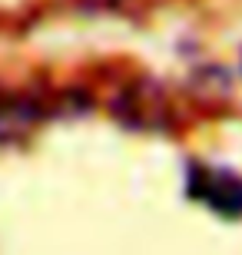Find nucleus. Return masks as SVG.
Returning <instances> with one entry per match:
<instances>
[{
  "label": "nucleus",
  "instance_id": "f03ea898",
  "mask_svg": "<svg viewBox=\"0 0 242 255\" xmlns=\"http://www.w3.org/2000/svg\"><path fill=\"white\" fill-rule=\"evenodd\" d=\"M173 110L166 103L163 86L153 80H133L126 90H120V96L113 100V120H120L126 129H140V132H159L169 129Z\"/></svg>",
  "mask_w": 242,
  "mask_h": 255
},
{
  "label": "nucleus",
  "instance_id": "7ed1b4c3",
  "mask_svg": "<svg viewBox=\"0 0 242 255\" xmlns=\"http://www.w3.org/2000/svg\"><path fill=\"white\" fill-rule=\"evenodd\" d=\"M47 116H50V106H43L37 96L0 93V146L27 139Z\"/></svg>",
  "mask_w": 242,
  "mask_h": 255
},
{
  "label": "nucleus",
  "instance_id": "f257e3e1",
  "mask_svg": "<svg viewBox=\"0 0 242 255\" xmlns=\"http://www.w3.org/2000/svg\"><path fill=\"white\" fill-rule=\"evenodd\" d=\"M186 199L199 202L219 219H242V176L229 166H213L203 159L186 162Z\"/></svg>",
  "mask_w": 242,
  "mask_h": 255
}]
</instances>
